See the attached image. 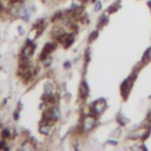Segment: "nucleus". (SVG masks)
<instances>
[{
    "mask_svg": "<svg viewBox=\"0 0 151 151\" xmlns=\"http://www.w3.org/2000/svg\"><path fill=\"white\" fill-rule=\"evenodd\" d=\"M105 107H106V101H105V99H98V100H96V101L92 104L91 110H92V112H93L94 114H100V113L105 110Z\"/></svg>",
    "mask_w": 151,
    "mask_h": 151,
    "instance_id": "nucleus-1",
    "label": "nucleus"
},
{
    "mask_svg": "<svg viewBox=\"0 0 151 151\" xmlns=\"http://www.w3.org/2000/svg\"><path fill=\"white\" fill-rule=\"evenodd\" d=\"M118 122H119V123H120L122 125H125V124H126V123H127L129 120H127L126 118H124V117H123L122 114H119V116H118Z\"/></svg>",
    "mask_w": 151,
    "mask_h": 151,
    "instance_id": "nucleus-13",
    "label": "nucleus"
},
{
    "mask_svg": "<svg viewBox=\"0 0 151 151\" xmlns=\"http://www.w3.org/2000/svg\"><path fill=\"white\" fill-rule=\"evenodd\" d=\"M37 35H38V29L34 28L33 31H31V33H29V35H28V40H33V39H35Z\"/></svg>",
    "mask_w": 151,
    "mask_h": 151,
    "instance_id": "nucleus-11",
    "label": "nucleus"
},
{
    "mask_svg": "<svg viewBox=\"0 0 151 151\" xmlns=\"http://www.w3.org/2000/svg\"><path fill=\"white\" fill-rule=\"evenodd\" d=\"M61 38H63V39H60V41L63 42V45H64L65 47L71 46V45L73 44V41H74V39H73L72 35H63Z\"/></svg>",
    "mask_w": 151,
    "mask_h": 151,
    "instance_id": "nucleus-7",
    "label": "nucleus"
},
{
    "mask_svg": "<svg viewBox=\"0 0 151 151\" xmlns=\"http://www.w3.org/2000/svg\"><path fill=\"white\" fill-rule=\"evenodd\" d=\"M94 124H96V119H94V117H92V116L86 117V118L84 119V122H83L84 131H90V130H92L93 126H94Z\"/></svg>",
    "mask_w": 151,
    "mask_h": 151,
    "instance_id": "nucleus-2",
    "label": "nucleus"
},
{
    "mask_svg": "<svg viewBox=\"0 0 151 151\" xmlns=\"http://www.w3.org/2000/svg\"><path fill=\"white\" fill-rule=\"evenodd\" d=\"M0 11H1V5H0Z\"/></svg>",
    "mask_w": 151,
    "mask_h": 151,
    "instance_id": "nucleus-21",
    "label": "nucleus"
},
{
    "mask_svg": "<svg viewBox=\"0 0 151 151\" xmlns=\"http://www.w3.org/2000/svg\"><path fill=\"white\" fill-rule=\"evenodd\" d=\"M145 136H146V129L142 127V129H138V130L133 131L129 137L132 138V139H143V138H145Z\"/></svg>",
    "mask_w": 151,
    "mask_h": 151,
    "instance_id": "nucleus-3",
    "label": "nucleus"
},
{
    "mask_svg": "<svg viewBox=\"0 0 151 151\" xmlns=\"http://www.w3.org/2000/svg\"><path fill=\"white\" fill-rule=\"evenodd\" d=\"M29 13H31V11H29L27 7H25V8L21 9V15H22V18H24L25 20H28V18H29Z\"/></svg>",
    "mask_w": 151,
    "mask_h": 151,
    "instance_id": "nucleus-10",
    "label": "nucleus"
},
{
    "mask_svg": "<svg viewBox=\"0 0 151 151\" xmlns=\"http://www.w3.org/2000/svg\"><path fill=\"white\" fill-rule=\"evenodd\" d=\"M149 6H150V7H151V1H149Z\"/></svg>",
    "mask_w": 151,
    "mask_h": 151,
    "instance_id": "nucleus-20",
    "label": "nucleus"
},
{
    "mask_svg": "<svg viewBox=\"0 0 151 151\" xmlns=\"http://www.w3.org/2000/svg\"><path fill=\"white\" fill-rule=\"evenodd\" d=\"M50 130H51V126H50L48 124H44V123H42V125L39 127V131H40L41 133H44V134H48V133H50Z\"/></svg>",
    "mask_w": 151,
    "mask_h": 151,
    "instance_id": "nucleus-8",
    "label": "nucleus"
},
{
    "mask_svg": "<svg viewBox=\"0 0 151 151\" xmlns=\"http://www.w3.org/2000/svg\"><path fill=\"white\" fill-rule=\"evenodd\" d=\"M28 143H29V142H26V145H22V149H32L33 146H29Z\"/></svg>",
    "mask_w": 151,
    "mask_h": 151,
    "instance_id": "nucleus-18",
    "label": "nucleus"
},
{
    "mask_svg": "<svg viewBox=\"0 0 151 151\" xmlns=\"http://www.w3.org/2000/svg\"><path fill=\"white\" fill-rule=\"evenodd\" d=\"M107 22V14H104L101 18H100V21L98 22V26H103L104 24Z\"/></svg>",
    "mask_w": 151,
    "mask_h": 151,
    "instance_id": "nucleus-12",
    "label": "nucleus"
},
{
    "mask_svg": "<svg viewBox=\"0 0 151 151\" xmlns=\"http://www.w3.org/2000/svg\"><path fill=\"white\" fill-rule=\"evenodd\" d=\"M33 52H34V45L31 44V40H28L26 46L22 50V55H24V58H28V57H31V54H33Z\"/></svg>",
    "mask_w": 151,
    "mask_h": 151,
    "instance_id": "nucleus-5",
    "label": "nucleus"
},
{
    "mask_svg": "<svg viewBox=\"0 0 151 151\" xmlns=\"http://www.w3.org/2000/svg\"><path fill=\"white\" fill-rule=\"evenodd\" d=\"M101 8V2L100 1H97L96 5H94V11H99Z\"/></svg>",
    "mask_w": 151,
    "mask_h": 151,
    "instance_id": "nucleus-15",
    "label": "nucleus"
},
{
    "mask_svg": "<svg viewBox=\"0 0 151 151\" xmlns=\"http://www.w3.org/2000/svg\"><path fill=\"white\" fill-rule=\"evenodd\" d=\"M2 136H4L5 138H8V137L11 136V132H9V130H7V129H6V130H4V131H2Z\"/></svg>",
    "mask_w": 151,
    "mask_h": 151,
    "instance_id": "nucleus-14",
    "label": "nucleus"
},
{
    "mask_svg": "<svg viewBox=\"0 0 151 151\" xmlns=\"http://www.w3.org/2000/svg\"><path fill=\"white\" fill-rule=\"evenodd\" d=\"M79 92H80V96L83 98H86L87 97V94H88V86H87V84H86L85 80L81 81V84L79 86Z\"/></svg>",
    "mask_w": 151,
    "mask_h": 151,
    "instance_id": "nucleus-6",
    "label": "nucleus"
},
{
    "mask_svg": "<svg viewBox=\"0 0 151 151\" xmlns=\"http://www.w3.org/2000/svg\"><path fill=\"white\" fill-rule=\"evenodd\" d=\"M97 34H98V32H97V31H94V32H93V33L90 35V40H93V39H96Z\"/></svg>",
    "mask_w": 151,
    "mask_h": 151,
    "instance_id": "nucleus-16",
    "label": "nucleus"
},
{
    "mask_svg": "<svg viewBox=\"0 0 151 151\" xmlns=\"http://www.w3.org/2000/svg\"><path fill=\"white\" fill-rule=\"evenodd\" d=\"M54 44H52V42H47L46 45H45V47L42 48V52L40 53V59H45L53 50H54Z\"/></svg>",
    "mask_w": 151,
    "mask_h": 151,
    "instance_id": "nucleus-4",
    "label": "nucleus"
},
{
    "mask_svg": "<svg viewBox=\"0 0 151 151\" xmlns=\"http://www.w3.org/2000/svg\"><path fill=\"white\" fill-rule=\"evenodd\" d=\"M24 33H25V29H24V27H22V26H19V34H20V35H22Z\"/></svg>",
    "mask_w": 151,
    "mask_h": 151,
    "instance_id": "nucleus-17",
    "label": "nucleus"
},
{
    "mask_svg": "<svg viewBox=\"0 0 151 151\" xmlns=\"http://www.w3.org/2000/svg\"><path fill=\"white\" fill-rule=\"evenodd\" d=\"M18 117H19V116H18V111H15V112H14V118L18 119Z\"/></svg>",
    "mask_w": 151,
    "mask_h": 151,
    "instance_id": "nucleus-19",
    "label": "nucleus"
},
{
    "mask_svg": "<svg viewBox=\"0 0 151 151\" xmlns=\"http://www.w3.org/2000/svg\"><path fill=\"white\" fill-rule=\"evenodd\" d=\"M149 60H151V47H149V48L145 51V53H144V55H143V59H142L143 63H147Z\"/></svg>",
    "mask_w": 151,
    "mask_h": 151,
    "instance_id": "nucleus-9",
    "label": "nucleus"
}]
</instances>
